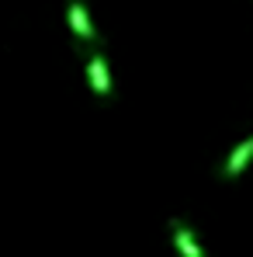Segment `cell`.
<instances>
[{
    "mask_svg": "<svg viewBox=\"0 0 253 257\" xmlns=\"http://www.w3.org/2000/svg\"><path fill=\"white\" fill-rule=\"evenodd\" d=\"M170 233H173V247H177V254L180 257H201V247H198V240H194V233L184 226V222H170Z\"/></svg>",
    "mask_w": 253,
    "mask_h": 257,
    "instance_id": "3",
    "label": "cell"
},
{
    "mask_svg": "<svg viewBox=\"0 0 253 257\" xmlns=\"http://www.w3.org/2000/svg\"><path fill=\"white\" fill-rule=\"evenodd\" d=\"M87 80L94 87V94H101V97L111 94V70H108V59L104 56H90L87 59Z\"/></svg>",
    "mask_w": 253,
    "mask_h": 257,
    "instance_id": "1",
    "label": "cell"
},
{
    "mask_svg": "<svg viewBox=\"0 0 253 257\" xmlns=\"http://www.w3.org/2000/svg\"><path fill=\"white\" fill-rule=\"evenodd\" d=\"M250 160H253V136L243 139V143H236V150L229 153V160H225V177H239V174L246 171Z\"/></svg>",
    "mask_w": 253,
    "mask_h": 257,
    "instance_id": "4",
    "label": "cell"
},
{
    "mask_svg": "<svg viewBox=\"0 0 253 257\" xmlns=\"http://www.w3.org/2000/svg\"><path fill=\"white\" fill-rule=\"evenodd\" d=\"M66 18H70V28H73V35L80 42H94V25H90V14H87L84 0H70Z\"/></svg>",
    "mask_w": 253,
    "mask_h": 257,
    "instance_id": "2",
    "label": "cell"
}]
</instances>
